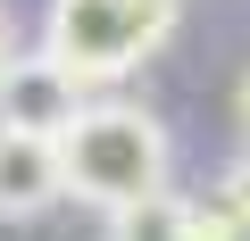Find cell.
Instances as JSON below:
<instances>
[{
    "label": "cell",
    "instance_id": "3957f363",
    "mask_svg": "<svg viewBox=\"0 0 250 241\" xmlns=\"http://www.w3.org/2000/svg\"><path fill=\"white\" fill-rule=\"evenodd\" d=\"M83 108V83L50 58V50H9L0 58V125L17 133H67V116Z\"/></svg>",
    "mask_w": 250,
    "mask_h": 241
},
{
    "label": "cell",
    "instance_id": "52a82bcc",
    "mask_svg": "<svg viewBox=\"0 0 250 241\" xmlns=\"http://www.w3.org/2000/svg\"><path fill=\"white\" fill-rule=\"evenodd\" d=\"M0 58H9V9H0Z\"/></svg>",
    "mask_w": 250,
    "mask_h": 241
},
{
    "label": "cell",
    "instance_id": "277c9868",
    "mask_svg": "<svg viewBox=\"0 0 250 241\" xmlns=\"http://www.w3.org/2000/svg\"><path fill=\"white\" fill-rule=\"evenodd\" d=\"M67 200V167H59V133H17L0 125V224H34L42 208Z\"/></svg>",
    "mask_w": 250,
    "mask_h": 241
},
{
    "label": "cell",
    "instance_id": "5b68a950",
    "mask_svg": "<svg viewBox=\"0 0 250 241\" xmlns=\"http://www.w3.org/2000/svg\"><path fill=\"white\" fill-rule=\"evenodd\" d=\"M100 224H108V233H192V200H175V191L159 183V191H142V200L108 208Z\"/></svg>",
    "mask_w": 250,
    "mask_h": 241
},
{
    "label": "cell",
    "instance_id": "6da1fadb",
    "mask_svg": "<svg viewBox=\"0 0 250 241\" xmlns=\"http://www.w3.org/2000/svg\"><path fill=\"white\" fill-rule=\"evenodd\" d=\"M59 167H67V191L108 216L167 183V125L134 100H83L59 133Z\"/></svg>",
    "mask_w": 250,
    "mask_h": 241
},
{
    "label": "cell",
    "instance_id": "ba28073f",
    "mask_svg": "<svg viewBox=\"0 0 250 241\" xmlns=\"http://www.w3.org/2000/svg\"><path fill=\"white\" fill-rule=\"evenodd\" d=\"M242 125H250V83H242Z\"/></svg>",
    "mask_w": 250,
    "mask_h": 241
},
{
    "label": "cell",
    "instance_id": "8992f818",
    "mask_svg": "<svg viewBox=\"0 0 250 241\" xmlns=\"http://www.w3.org/2000/svg\"><path fill=\"white\" fill-rule=\"evenodd\" d=\"M225 191H233V200H242V208H250V158H242V167H233V175H225Z\"/></svg>",
    "mask_w": 250,
    "mask_h": 241
},
{
    "label": "cell",
    "instance_id": "7a4b0ae2",
    "mask_svg": "<svg viewBox=\"0 0 250 241\" xmlns=\"http://www.w3.org/2000/svg\"><path fill=\"white\" fill-rule=\"evenodd\" d=\"M175 17H184V0H50L42 50L92 92V83H125L142 58H159Z\"/></svg>",
    "mask_w": 250,
    "mask_h": 241
}]
</instances>
